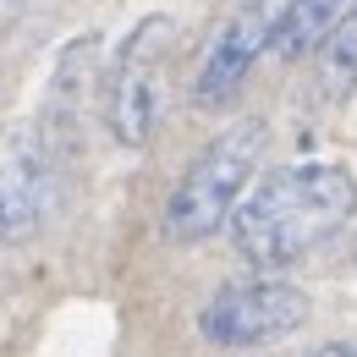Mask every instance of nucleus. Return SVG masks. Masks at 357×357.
<instances>
[{"label": "nucleus", "instance_id": "nucleus-1", "mask_svg": "<svg viewBox=\"0 0 357 357\" xmlns=\"http://www.w3.org/2000/svg\"><path fill=\"white\" fill-rule=\"evenodd\" d=\"M357 209V181L330 165V160H308V165H286L264 176L248 204L236 209L231 236L236 253L253 269H286L308 259L319 242H330Z\"/></svg>", "mask_w": 357, "mask_h": 357}, {"label": "nucleus", "instance_id": "nucleus-2", "mask_svg": "<svg viewBox=\"0 0 357 357\" xmlns=\"http://www.w3.org/2000/svg\"><path fill=\"white\" fill-rule=\"evenodd\" d=\"M264 154V121H236L220 137H209L192 165L181 171L176 192L165 204V236L171 242H204L225 220H236V209L248 204V181L259 171Z\"/></svg>", "mask_w": 357, "mask_h": 357}, {"label": "nucleus", "instance_id": "nucleus-3", "mask_svg": "<svg viewBox=\"0 0 357 357\" xmlns=\"http://www.w3.org/2000/svg\"><path fill=\"white\" fill-rule=\"evenodd\" d=\"M303 319H308V297L297 286L253 275V280L220 286L198 308V335L209 347H225V352H253V347L286 341L291 330H303Z\"/></svg>", "mask_w": 357, "mask_h": 357}, {"label": "nucleus", "instance_id": "nucleus-4", "mask_svg": "<svg viewBox=\"0 0 357 357\" xmlns=\"http://www.w3.org/2000/svg\"><path fill=\"white\" fill-rule=\"evenodd\" d=\"M165 39H171V17H143L121 45L105 116H110L116 143H127V149H143L160 127V55H165Z\"/></svg>", "mask_w": 357, "mask_h": 357}, {"label": "nucleus", "instance_id": "nucleus-5", "mask_svg": "<svg viewBox=\"0 0 357 357\" xmlns=\"http://www.w3.org/2000/svg\"><path fill=\"white\" fill-rule=\"evenodd\" d=\"M50 204H55V154H50V137L28 127L0 149V242L33 236Z\"/></svg>", "mask_w": 357, "mask_h": 357}, {"label": "nucleus", "instance_id": "nucleus-6", "mask_svg": "<svg viewBox=\"0 0 357 357\" xmlns=\"http://www.w3.org/2000/svg\"><path fill=\"white\" fill-rule=\"evenodd\" d=\"M280 11H286V0H242V11L215 33V45H209L198 77H192V99L198 105H225L231 93L242 89V77L259 61V50L275 45Z\"/></svg>", "mask_w": 357, "mask_h": 357}, {"label": "nucleus", "instance_id": "nucleus-7", "mask_svg": "<svg viewBox=\"0 0 357 357\" xmlns=\"http://www.w3.org/2000/svg\"><path fill=\"white\" fill-rule=\"evenodd\" d=\"M347 22H357V0H286L280 28H275V50L303 55V50L324 45L330 33H341Z\"/></svg>", "mask_w": 357, "mask_h": 357}, {"label": "nucleus", "instance_id": "nucleus-8", "mask_svg": "<svg viewBox=\"0 0 357 357\" xmlns=\"http://www.w3.org/2000/svg\"><path fill=\"white\" fill-rule=\"evenodd\" d=\"M319 89L324 99H347L357 89V22H347L319 45Z\"/></svg>", "mask_w": 357, "mask_h": 357}, {"label": "nucleus", "instance_id": "nucleus-9", "mask_svg": "<svg viewBox=\"0 0 357 357\" xmlns=\"http://www.w3.org/2000/svg\"><path fill=\"white\" fill-rule=\"evenodd\" d=\"M313 357H357V347H347V341H330V347H319Z\"/></svg>", "mask_w": 357, "mask_h": 357}]
</instances>
